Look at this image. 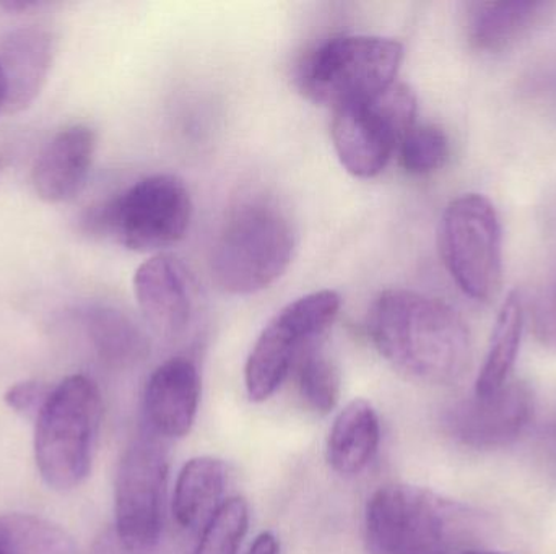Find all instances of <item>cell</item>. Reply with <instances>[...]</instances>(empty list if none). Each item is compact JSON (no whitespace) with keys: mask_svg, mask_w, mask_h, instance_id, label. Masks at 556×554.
I'll return each mask as SVG.
<instances>
[{"mask_svg":"<svg viewBox=\"0 0 556 554\" xmlns=\"http://www.w3.org/2000/svg\"><path fill=\"white\" fill-rule=\"evenodd\" d=\"M368 334L384 360L417 383H456L472 361V338L459 312L410 289H388L375 299Z\"/></svg>","mask_w":556,"mask_h":554,"instance_id":"obj_1","label":"cell"},{"mask_svg":"<svg viewBox=\"0 0 556 554\" xmlns=\"http://www.w3.org/2000/svg\"><path fill=\"white\" fill-rule=\"evenodd\" d=\"M485 529L479 511L410 485L381 487L366 504L368 554H459Z\"/></svg>","mask_w":556,"mask_h":554,"instance_id":"obj_2","label":"cell"},{"mask_svg":"<svg viewBox=\"0 0 556 554\" xmlns=\"http://www.w3.org/2000/svg\"><path fill=\"white\" fill-rule=\"evenodd\" d=\"M103 400L87 376H71L52 387L36 418L35 461L42 481L55 491L80 487L91 472Z\"/></svg>","mask_w":556,"mask_h":554,"instance_id":"obj_3","label":"cell"},{"mask_svg":"<svg viewBox=\"0 0 556 554\" xmlns=\"http://www.w3.org/2000/svg\"><path fill=\"white\" fill-rule=\"evenodd\" d=\"M293 250V228L283 211L264 202L241 205L212 247V279L230 295H254L287 272Z\"/></svg>","mask_w":556,"mask_h":554,"instance_id":"obj_4","label":"cell"},{"mask_svg":"<svg viewBox=\"0 0 556 554\" xmlns=\"http://www.w3.org/2000/svg\"><path fill=\"white\" fill-rule=\"evenodd\" d=\"M192 210L191 194L182 179L153 175L93 208L85 224L91 233L110 237L134 253L162 254L186 236Z\"/></svg>","mask_w":556,"mask_h":554,"instance_id":"obj_5","label":"cell"},{"mask_svg":"<svg viewBox=\"0 0 556 554\" xmlns=\"http://www.w3.org/2000/svg\"><path fill=\"white\" fill-rule=\"evenodd\" d=\"M402 61L404 48L395 39L339 36L320 44L301 65V91L336 111L395 83Z\"/></svg>","mask_w":556,"mask_h":554,"instance_id":"obj_6","label":"cell"},{"mask_svg":"<svg viewBox=\"0 0 556 554\" xmlns=\"http://www.w3.org/2000/svg\"><path fill=\"white\" fill-rule=\"evenodd\" d=\"M415 116L417 96L399 81L333 111L330 137L340 165L359 179L381 175L415 126Z\"/></svg>","mask_w":556,"mask_h":554,"instance_id":"obj_7","label":"cell"},{"mask_svg":"<svg viewBox=\"0 0 556 554\" xmlns=\"http://www.w3.org/2000/svg\"><path fill=\"white\" fill-rule=\"evenodd\" d=\"M440 250L447 272L467 296L492 302L500 295L502 224L489 198L466 194L447 205L441 218Z\"/></svg>","mask_w":556,"mask_h":554,"instance_id":"obj_8","label":"cell"},{"mask_svg":"<svg viewBox=\"0 0 556 554\" xmlns=\"http://www.w3.org/2000/svg\"><path fill=\"white\" fill-rule=\"evenodd\" d=\"M340 306L339 293L319 289L294 299L274 315L244 368V383L253 402H266L280 389L300 355L333 324Z\"/></svg>","mask_w":556,"mask_h":554,"instance_id":"obj_9","label":"cell"},{"mask_svg":"<svg viewBox=\"0 0 556 554\" xmlns=\"http://www.w3.org/2000/svg\"><path fill=\"white\" fill-rule=\"evenodd\" d=\"M168 458L156 436L136 439L121 458L114 484V524L129 549L159 554L165 526Z\"/></svg>","mask_w":556,"mask_h":554,"instance_id":"obj_10","label":"cell"},{"mask_svg":"<svg viewBox=\"0 0 556 554\" xmlns=\"http://www.w3.org/2000/svg\"><path fill=\"white\" fill-rule=\"evenodd\" d=\"M534 394L522 383H508L490 396L454 403L444 413L451 438L473 449H498L518 441L534 418Z\"/></svg>","mask_w":556,"mask_h":554,"instance_id":"obj_11","label":"cell"},{"mask_svg":"<svg viewBox=\"0 0 556 554\" xmlns=\"http://www.w3.org/2000/svg\"><path fill=\"white\" fill-rule=\"evenodd\" d=\"M137 302L156 334L176 338L191 324L194 283L185 263L172 254H155L134 275Z\"/></svg>","mask_w":556,"mask_h":554,"instance_id":"obj_12","label":"cell"},{"mask_svg":"<svg viewBox=\"0 0 556 554\" xmlns=\"http://www.w3.org/2000/svg\"><path fill=\"white\" fill-rule=\"evenodd\" d=\"M199 402L201 376L191 360L176 357L160 364L143 392V415L150 435L185 438L194 425Z\"/></svg>","mask_w":556,"mask_h":554,"instance_id":"obj_13","label":"cell"},{"mask_svg":"<svg viewBox=\"0 0 556 554\" xmlns=\"http://www.w3.org/2000/svg\"><path fill=\"white\" fill-rule=\"evenodd\" d=\"M97 152V133L84 124L65 127L42 149L33 166V188L48 204H67L87 184Z\"/></svg>","mask_w":556,"mask_h":554,"instance_id":"obj_14","label":"cell"},{"mask_svg":"<svg viewBox=\"0 0 556 554\" xmlns=\"http://www.w3.org/2000/svg\"><path fill=\"white\" fill-rule=\"evenodd\" d=\"M54 59V38L42 26H23L0 44V72L5 83L3 113L28 109L45 88Z\"/></svg>","mask_w":556,"mask_h":554,"instance_id":"obj_15","label":"cell"},{"mask_svg":"<svg viewBox=\"0 0 556 554\" xmlns=\"http://www.w3.org/2000/svg\"><path fill=\"white\" fill-rule=\"evenodd\" d=\"M381 425L378 413L366 400H353L340 410L327 438V462L336 474H362L378 452Z\"/></svg>","mask_w":556,"mask_h":554,"instance_id":"obj_16","label":"cell"},{"mask_svg":"<svg viewBox=\"0 0 556 554\" xmlns=\"http://www.w3.org/2000/svg\"><path fill=\"white\" fill-rule=\"evenodd\" d=\"M551 3L515 0V2H473L467 5V38L483 52H500L528 35Z\"/></svg>","mask_w":556,"mask_h":554,"instance_id":"obj_17","label":"cell"},{"mask_svg":"<svg viewBox=\"0 0 556 554\" xmlns=\"http://www.w3.org/2000/svg\"><path fill=\"white\" fill-rule=\"evenodd\" d=\"M228 471L217 458H195L179 472L173 497V514L182 529L205 526L222 506Z\"/></svg>","mask_w":556,"mask_h":554,"instance_id":"obj_18","label":"cell"},{"mask_svg":"<svg viewBox=\"0 0 556 554\" xmlns=\"http://www.w3.org/2000/svg\"><path fill=\"white\" fill-rule=\"evenodd\" d=\"M80 322L94 353L108 366L132 368L150 353L149 338L123 311L90 306L81 311Z\"/></svg>","mask_w":556,"mask_h":554,"instance_id":"obj_19","label":"cell"},{"mask_svg":"<svg viewBox=\"0 0 556 554\" xmlns=\"http://www.w3.org/2000/svg\"><path fill=\"white\" fill-rule=\"evenodd\" d=\"M522 325L525 312L521 296L516 292L509 293L500 309L489 353L477 377L476 396H490L508 384L521 347Z\"/></svg>","mask_w":556,"mask_h":554,"instance_id":"obj_20","label":"cell"},{"mask_svg":"<svg viewBox=\"0 0 556 554\" xmlns=\"http://www.w3.org/2000/svg\"><path fill=\"white\" fill-rule=\"evenodd\" d=\"M0 554H77L58 524L29 514H0Z\"/></svg>","mask_w":556,"mask_h":554,"instance_id":"obj_21","label":"cell"},{"mask_svg":"<svg viewBox=\"0 0 556 554\" xmlns=\"http://www.w3.org/2000/svg\"><path fill=\"white\" fill-rule=\"evenodd\" d=\"M298 392L313 412L326 415L340 396V373L332 358L317 347H307L296 360Z\"/></svg>","mask_w":556,"mask_h":554,"instance_id":"obj_22","label":"cell"},{"mask_svg":"<svg viewBox=\"0 0 556 554\" xmlns=\"http://www.w3.org/2000/svg\"><path fill=\"white\" fill-rule=\"evenodd\" d=\"M250 526V507L243 498L224 501L201 529L198 542L186 554H238Z\"/></svg>","mask_w":556,"mask_h":554,"instance_id":"obj_23","label":"cell"},{"mask_svg":"<svg viewBox=\"0 0 556 554\" xmlns=\"http://www.w3.org/2000/svg\"><path fill=\"white\" fill-rule=\"evenodd\" d=\"M397 155L402 168L410 175H431L447 162L450 140L444 130L433 124L414 126L402 140Z\"/></svg>","mask_w":556,"mask_h":554,"instance_id":"obj_24","label":"cell"},{"mask_svg":"<svg viewBox=\"0 0 556 554\" xmlns=\"http://www.w3.org/2000/svg\"><path fill=\"white\" fill-rule=\"evenodd\" d=\"M51 392L52 387H49L48 384L41 383V381L28 379L10 386L5 396H3V400H5V405L16 415L36 422Z\"/></svg>","mask_w":556,"mask_h":554,"instance_id":"obj_25","label":"cell"},{"mask_svg":"<svg viewBox=\"0 0 556 554\" xmlns=\"http://www.w3.org/2000/svg\"><path fill=\"white\" fill-rule=\"evenodd\" d=\"M88 554H146L136 552V550L129 549L123 540L117 536L116 530L113 526L108 527L104 532L100 533L93 545H91Z\"/></svg>","mask_w":556,"mask_h":554,"instance_id":"obj_26","label":"cell"},{"mask_svg":"<svg viewBox=\"0 0 556 554\" xmlns=\"http://www.w3.org/2000/svg\"><path fill=\"white\" fill-rule=\"evenodd\" d=\"M541 449L545 461L556 472V422L548 425L542 433Z\"/></svg>","mask_w":556,"mask_h":554,"instance_id":"obj_27","label":"cell"},{"mask_svg":"<svg viewBox=\"0 0 556 554\" xmlns=\"http://www.w3.org/2000/svg\"><path fill=\"white\" fill-rule=\"evenodd\" d=\"M247 554H280V543L273 532H264L254 540Z\"/></svg>","mask_w":556,"mask_h":554,"instance_id":"obj_28","label":"cell"},{"mask_svg":"<svg viewBox=\"0 0 556 554\" xmlns=\"http://www.w3.org/2000/svg\"><path fill=\"white\" fill-rule=\"evenodd\" d=\"M33 7H39V2H3L0 3V9L12 10V12H18V10H28Z\"/></svg>","mask_w":556,"mask_h":554,"instance_id":"obj_29","label":"cell"},{"mask_svg":"<svg viewBox=\"0 0 556 554\" xmlns=\"http://www.w3.org/2000/svg\"><path fill=\"white\" fill-rule=\"evenodd\" d=\"M5 104V83H3L2 72H0V111H3Z\"/></svg>","mask_w":556,"mask_h":554,"instance_id":"obj_30","label":"cell"},{"mask_svg":"<svg viewBox=\"0 0 556 554\" xmlns=\"http://www.w3.org/2000/svg\"><path fill=\"white\" fill-rule=\"evenodd\" d=\"M459 554H502V553H492V552H480V550H467V552Z\"/></svg>","mask_w":556,"mask_h":554,"instance_id":"obj_31","label":"cell"}]
</instances>
